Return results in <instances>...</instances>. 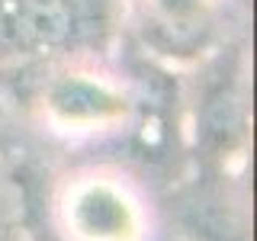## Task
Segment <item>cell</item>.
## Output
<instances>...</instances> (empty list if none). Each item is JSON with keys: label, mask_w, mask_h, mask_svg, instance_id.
<instances>
[{"label": "cell", "mask_w": 257, "mask_h": 241, "mask_svg": "<svg viewBox=\"0 0 257 241\" xmlns=\"http://www.w3.org/2000/svg\"><path fill=\"white\" fill-rule=\"evenodd\" d=\"M206 241H215V238H206Z\"/></svg>", "instance_id": "obj_8"}, {"label": "cell", "mask_w": 257, "mask_h": 241, "mask_svg": "<svg viewBox=\"0 0 257 241\" xmlns=\"http://www.w3.org/2000/svg\"><path fill=\"white\" fill-rule=\"evenodd\" d=\"M125 0H0V71L100 64L116 45Z\"/></svg>", "instance_id": "obj_1"}, {"label": "cell", "mask_w": 257, "mask_h": 241, "mask_svg": "<svg viewBox=\"0 0 257 241\" xmlns=\"http://www.w3.org/2000/svg\"><path fill=\"white\" fill-rule=\"evenodd\" d=\"M0 241H26L23 235V212L10 180L0 171Z\"/></svg>", "instance_id": "obj_5"}, {"label": "cell", "mask_w": 257, "mask_h": 241, "mask_svg": "<svg viewBox=\"0 0 257 241\" xmlns=\"http://www.w3.org/2000/svg\"><path fill=\"white\" fill-rule=\"evenodd\" d=\"M32 109L48 132L58 135H109L135 119L132 90L93 61H68L39 71Z\"/></svg>", "instance_id": "obj_2"}, {"label": "cell", "mask_w": 257, "mask_h": 241, "mask_svg": "<svg viewBox=\"0 0 257 241\" xmlns=\"http://www.w3.org/2000/svg\"><path fill=\"white\" fill-rule=\"evenodd\" d=\"M55 225L64 241H145L148 209L125 177L80 171L58 187Z\"/></svg>", "instance_id": "obj_3"}, {"label": "cell", "mask_w": 257, "mask_h": 241, "mask_svg": "<svg viewBox=\"0 0 257 241\" xmlns=\"http://www.w3.org/2000/svg\"><path fill=\"white\" fill-rule=\"evenodd\" d=\"M0 119H7V103H4V96H0Z\"/></svg>", "instance_id": "obj_7"}, {"label": "cell", "mask_w": 257, "mask_h": 241, "mask_svg": "<svg viewBox=\"0 0 257 241\" xmlns=\"http://www.w3.org/2000/svg\"><path fill=\"white\" fill-rule=\"evenodd\" d=\"M139 4L161 45L187 48L215 26L225 0H139Z\"/></svg>", "instance_id": "obj_4"}, {"label": "cell", "mask_w": 257, "mask_h": 241, "mask_svg": "<svg viewBox=\"0 0 257 241\" xmlns=\"http://www.w3.org/2000/svg\"><path fill=\"white\" fill-rule=\"evenodd\" d=\"M36 241H64V238H61V235H58V231H55V235H48V238H45V235H39V238H36Z\"/></svg>", "instance_id": "obj_6"}]
</instances>
